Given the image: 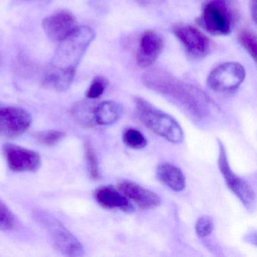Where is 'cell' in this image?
<instances>
[{
	"instance_id": "6da1fadb",
	"label": "cell",
	"mask_w": 257,
	"mask_h": 257,
	"mask_svg": "<svg viewBox=\"0 0 257 257\" xmlns=\"http://www.w3.org/2000/svg\"><path fill=\"white\" fill-rule=\"evenodd\" d=\"M95 34L88 27H79L70 37L60 42L43 77V85L58 91L70 88L81 59L92 43Z\"/></svg>"
},
{
	"instance_id": "7a4b0ae2",
	"label": "cell",
	"mask_w": 257,
	"mask_h": 257,
	"mask_svg": "<svg viewBox=\"0 0 257 257\" xmlns=\"http://www.w3.org/2000/svg\"><path fill=\"white\" fill-rule=\"evenodd\" d=\"M142 81L147 88L172 100L195 118H204L213 108V101L204 91L162 69L147 70Z\"/></svg>"
},
{
	"instance_id": "3957f363",
	"label": "cell",
	"mask_w": 257,
	"mask_h": 257,
	"mask_svg": "<svg viewBox=\"0 0 257 257\" xmlns=\"http://www.w3.org/2000/svg\"><path fill=\"white\" fill-rule=\"evenodd\" d=\"M237 0H207L198 23L213 36L231 34L239 21Z\"/></svg>"
},
{
	"instance_id": "277c9868",
	"label": "cell",
	"mask_w": 257,
	"mask_h": 257,
	"mask_svg": "<svg viewBox=\"0 0 257 257\" xmlns=\"http://www.w3.org/2000/svg\"><path fill=\"white\" fill-rule=\"evenodd\" d=\"M134 101L137 115L150 130L174 144L183 141V129L171 115L155 107L141 97H135Z\"/></svg>"
},
{
	"instance_id": "5b68a950",
	"label": "cell",
	"mask_w": 257,
	"mask_h": 257,
	"mask_svg": "<svg viewBox=\"0 0 257 257\" xmlns=\"http://www.w3.org/2000/svg\"><path fill=\"white\" fill-rule=\"evenodd\" d=\"M33 216L47 231L54 246L61 253L71 257L84 255L82 243L59 219L44 210H36Z\"/></svg>"
},
{
	"instance_id": "8992f818",
	"label": "cell",
	"mask_w": 257,
	"mask_h": 257,
	"mask_svg": "<svg viewBox=\"0 0 257 257\" xmlns=\"http://www.w3.org/2000/svg\"><path fill=\"white\" fill-rule=\"evenodd\" d=\"M218 165L221 174L231 192L240 199L248 210L253 209L255 207V192L244 180L233 172L228 163L226 150L220 141H219Z\"/></svg>"
},
{
	"instance_id": "52a82bcc",
	"label": "cell",
	"mask_w": 257,
	"mask_h": 257,
	"mask_svg": "<svg viewBox=\"0 0 257 257\" xmlns=\"http://www.w3.org/2000/svg\"><path fill=\"white\" fill-rule=\"evenodd\" d=\"M246 76L244 68L237 62L224 63L216 67L207 78L209 88L216 92H229L237 89Z\"/></svg>"
},
{
	"instance_id": "ba28073f",
	"label": "cell",
	"mask_w": 257,
	"mask_h": 257,
	"mask_svg": "<svg viewBox=\"0 0 257 257\" xmlns=\"http://www.w3.org/2000/svg\"><path fill=\"white\" fill-rule=\"evenodd\" d=\"M173 33L182 43L188 55L192 58H204L213 49L211 40L195 27L177 25L173 28Z\"/></svg>"
},
{
	"instance_id": "9c48e42d",
	"label": "cell",
	"mask_w": 257,
	"mask_h": 257,
	"mask_svg": "<svg viewBox=\"0 0 257 257\" xmlns=\"http://www.w3.org/2000/svg\"><path fill=\"white\" fill-rule=\"evenodd\" d=\"M32 124L31 114L20 107L0 109V136L16 138L27 132Z\"/></svg>"
},
{
	"instance_id": "30bf717a",
	"label": "cell",
	"mask_w": 257,
	"mask_h": 257,
	"mask_svg": "<svg viewBox=\"0 0 257 257\" xmlns=\"http://www.w3.org/2000/svg\"><path fill=\"white\" fill-rule=\"evenodd\" d=\"M4 153L10 169L16 172H35L41 166V157L34 150L7 144Z\"/></svg>"
},
{
	"instance_id": "8fae6325",
	"label": "cell",
	"mask_w": 257,
	"mask_h": 257,
	"mask_svg": "<svg viewBox=\"0 0 257 257\" xmlns=\"http://www.w3.org/2000/svg\"><path fill=\"white\" fill-rule=\"evenodd\" d=\"M78 27L76 17L67 10L58 12L43 22V28L46 35L56 42H61L70 37Z\"/></svg>"
},
{
	"instance_id": "7c38bea8",
	"label": "cell",
	"mask_w": 257,
	"mask_h": 257,
	"mask_svg": "<svg viewBox=\"0 0 257 257\" xmlns=\"http://www.w3.org/2000/svg\"><path fill=\"white\" fill-rule=\"evenodd\" d=\"M165 47L163 37L156 31H147L140 39L137 52V63L141 68L151 67Z\"/></svg>"
},
{
	"instance_id": "4fadbf2b",
	"label": "cell",
	"mask_w": 257,
	"mask_h": 257,
	"mask_svg": "<svg viewBox=\"0 0 257 257\" xmlns=\"http://www.w3.org/2000/svg\"><path fill=\"white\" fill-rule=\"evenodd\" d=\"M120 192L141 209H152L161 204L159 195L135 182L123 180L118 184Z\"/></svg>"
},
{
	"instance_id": "5bb4252c",
	"label": "cell",
	"mask_w": 257,
	"mask_h": 257,
	"mask_svg": "<svg viewBox=\"0 0 257 257\" xmlns=\"http://www.w3.org/2000/svg\"><path fill=\"white\" fill-rule=\"evenodd\" d=\"M97 202L103 208L120 209L124 211H131L133 207L129 200L120 191L110 186H101L94 193Z\"/></svg>"
},
{
	"instance_id": "9a60e30c",
	"label": "cell",
	"mask_w": 257,
	"mask_h": 257,
	"mask_svg": "<svg viewBox=\"0 0 257 257\" xmlns=\"http://www.w3.org/2000/svg\"><path fill=\"white\" fill-rule=\"evenodd\" d=\"M158 178L175 192H181L186 186V179L178 167L170 163H162L156 171Z\"/></svg>"
},
{
	"instance_id": "2e32d148",
	"label": "cell",
	"mask_w": 257,
	"mask_h": 257,
	"mask_svg": "<svg viewBox=\"0 0 257 257\" xmlns=\"http://www.w3.org/2000/svg\"><path fill=\"white\" fill-rule=\"evenodd\" d=\"M123 108L119 103L112 100L103 102L93 109L94 123L100 125H109L119 119Z\"/></svg>"
},
{
	"instance_id": "e0dca14e",
	"label": "cell",
	"mask_w": 257,
	"mask_h": 257,
	"mask_svg": "<svg viewBox=\"0 0 257 257\" xmlns=\"http://www.w3.org/2000/svg\"><path fill=\"white\" fill-rule=\"evenodd\" d=\"M238 42L253 61H256L257 41L255 32L249 29L242 30L239 33Z\"/></svg>"
},
{
	"instance_id": "ac0fdd59",
	"label": "cell",
	"mask_w": 257,
	"mask_h": 257,
	"mask_svg": "<svg viewBox=\"0 0 257 257\" xmlns=\"http://www.w3.org/2000/svg\"><path fill=\"white\" fill-rule=\"evenodd\" d=\"M122 138L124 144L131 148L143 149L147 144L144 135L135 128H128L124 131Z\"/></svg>"
},
{
	"instance_id": "d6986e66",
	"label": "cell",
	"mask_w": 257,
	"mask_h": 257,
	"mask_svg": "<svg viewBox=\"0 0 257 257\" xmlns=\"http://www.w3.org/2000/svg\"><path fill=\"white\" fill-rule=\"evenodd\" d=\"M16 216L5 203L0 201V230L10 231L16 225Z\"/></svg>"
},
{
	"instance_id": "ffe728a7",
	"label": "cell",
	"mask_w": 257,
	"mask_h": 257,
	"mask_svg": "<svg viewBox=\"0 0 257 257\" xmlns=\"http://www.w3.org/2000/svg\"><path fill=\"white\" fill-rule=\"evenodd\" d=\"M66 134L61 131H49L42 132L37 135V140L40 144L46 147H54L65 138Z\"/></svg>"
},
{
	"instance_id": "44dd1931",
	"label": "cell",
	"mask_w": 257,
	"mask_h": 257,
	"mask_svg": "<svg viewBox=\"0 0 257 257\" xmlns=\"http://www.w3.org/2000/svg\"><path fill=\"white\" fill-rule=\"evenodd\" d=\"M108 85V80L103 76H97L93 79L86 91V97L90 99L98 98L104 92Z\"/></svg>"
},
{
	"instance_id": "7402d4cb",
	"label": "cell",
	"mask_w": 257,
	"mask_h": 257,
	"mask_svg": "<svg viewBox=\"0 0 257 257\" xmlns=\"http://www.w3.org/2000/svg\"><path fill=\"white\" fill-rule=\"evenodd\" d=\"M85 156L90 175L94 180H97L99 178L98 164L94 149L89 142L87 143L85 145Z\"/></svg>"
},
{
	"instance_id": "603a6c76",
	"label": "cell",
	"mask_w": 257,
	"mask_h": 257,
	"mask_svg": "<svg viewBox=\"0 0 257 257\" xmlns=\"http://www.w3.org/2000/svg\"><path fill=\"white\" fill-rule=\"evenodd\" d=\"M213 229V222L208 216H201L197 220L195 231L200 237H205L210 234Z\"/></svg>"
},
{
	"instance_id": "cb8c5ba5",
	"label": "cell",
	"mask_w": 257,
	"mask_h": 257,
	"mask_svg": "<svg viewBox=\"0 0 257 257\" xmlns=\"http://www.w3.org/2000/svg\"><path fill=\"white\" fill-rule=\"evenodd\" d=\"M256 0H250V2H249V10H250L251 17H252V20H253L255 23L256 22Z\"/></svg>"
},
{
	"instance_id": "d4e9b609",
	"label": "cell",
	"mask_w": 257,
	"mask_h": 257,
	"mask_svg": "<svg viewBox=\"0 0 257 257\" xmlns=\"http://www.w3.org/2000/svg\"><path fill=\"white\" fill-rule=\"evenodd\" d=\"M135 1L140 5L146 7V6L151 5V4L159 3L164 0H135Z\"/></svg>"
},
{
	"instance_id": "484cf974",
	"label": "cell",
	"mask_w": 257,
	"mask_h": 257,
	"mask_svg": "<svg viewBox=\"0 0 257 257\" xmlns=\"http://www.w3.org/2000/svg\"><path fill=\"white\" fill-rule=\"evenodd\" d=\"M19 4H43L48 2L49 0H16Z\"/></svg>"
}]
</instances>
